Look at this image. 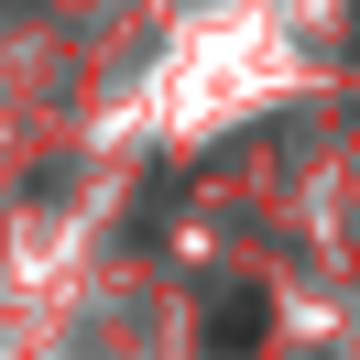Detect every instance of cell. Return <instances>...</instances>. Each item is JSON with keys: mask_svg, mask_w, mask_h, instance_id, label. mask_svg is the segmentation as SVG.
Returning a JSON list of instances; mask_svg holds the SVG:
<instances>
[{"mask_svg": "<svg viewBox=\"0 0 360 360\" xmlns=\"http://www.w3.org/2000/svg\"><path fill=\"white\" fill-rule=\"evenodd\" d=\"M262 328H273V306H262V295H251V284L207 306V349H219V360H229V349H251V338H262Z\"/></svg>", "mask_w": 360, "mask_h": 360, "instance_id": "cell-1", "label": "cell"}]
</instances>
